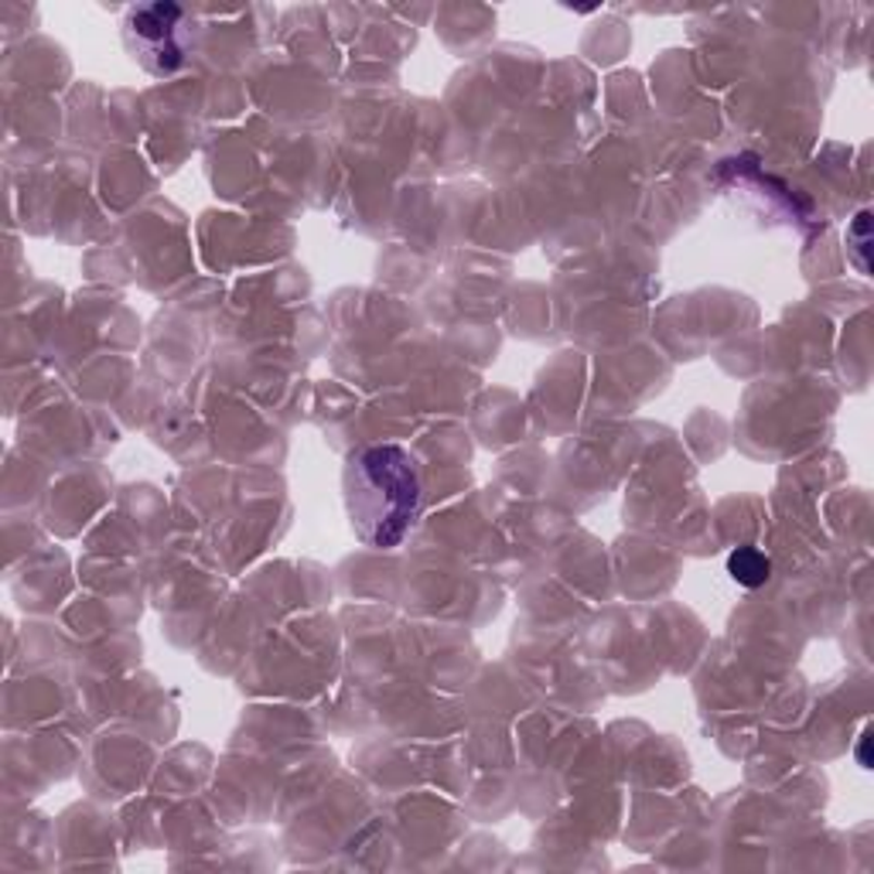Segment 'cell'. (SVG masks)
<instances>
[{
    "label": "cell",
    "instance_id": "cell-1",
    "mask_svg": "<svg viewBox=\"0 0 874 874\" xmlns=\"http://www.w3.org/2000/svg\"><path fill=\"white\" fill-rule=\"evenodd\" d=\"M345 509L363 543L393 550L420 512V471L407 447L372 444L345 465Z\"/></svg>",
    "mask_w": 874,
    "mask_h": 874
},
{
    "label": "cell",
    "instance_id": "cell-2",
    "mask_svg": "<svg viewBox=\"0 0 874 874\" xmlns=\"http://www.w3.org/2000/svg\"><path fill=\"white\" fill-rule=\"evenodd\" d=\"M124 35L137 62L154 76H168L188 59V17L178 4L130 8Z\"/></svg>",
    "mask_w": 874,
    "mask_h": 874
},
{
    "label": "cell",
    "instance_id": "cell-3",
    "mask_svg": "<svg viewBox=\"0 0 874 874\" xmlns=\"http://www.w3.org/2000/svg\"><path fill=\"white\" fill-rule=\"evenodd\" d=\"M727 574L742 587H762L772 578V560H769V554H762L759 547H751L748 543V547H738L727 557Z\"/></svg>",
    "mask_w": 874,
    "mask_h": 874
},
{
    "label": "cell",
    "instance_id": "cell-5",
    "mask_svg": "<svg viewBox=\"0 0 874 874\" xmlns=\"http://www.w3.org/2000/svg\"><path fill=\"white\" fill-rule=\"evenodd\" d=\"M867 727H864V735H861V745H858V762L864 765V769H871V759H867Z\"/></svg>",
    "mask_w": 874,
    "mask_h": 874
},
{
    "label": "cell",
    "instance_id": "cell-4",
    "mask_svg": "<svg viewBox=\"0 0 874 874\" xmlns=\"http://www.w3.org/2000/svg\"><path fill=\"white\" fill-rule=\"evenodd\" d=\"M871 212L864 208V212H858V219H854V226L847 229V250H850V256H854V264H858V270L861 274H867V246H871Z\"/></svg>",
    "mask_w": 874,
    "mask_h": 874
}]
</instances>
